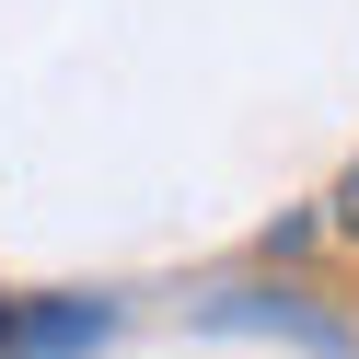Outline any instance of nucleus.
Returning <instances> with one entry per match:
<instances>
[{"label":"nucleus","mask_w":359,"mask_h":359,"mask_svg":"<svg viewBox=\"0 0 359 359\" xmlns=\"http://www.w3.org/2000/svg\"><path fill=\"white\" fill-rule=\"evenodd\" d=\"M336 232H359V174H348V186H336Z\"/></svg>","instance_id":"7ed1b4c3"},{"label":"nucleus","mask_w":359,"mask_h":359,"mask_svg":"<svg viewBox=\"0 0 359 359\" xmlns=\"http://www.w3.org/2000/svg\"><path fill=\"white\" fill-rule=\"evenodd\" d=\"M104 336H116L104 302H35V313L0 325V348H12V359H70V348H104Z\"/></svg>","instance_id":"f03ea898"},{"label":"nucleus","mask_w":359,"mask_h":359,"mask_svg":"<svg viewBox=\"0 0 359 359\" xmlns=\"http://www.w3.org/2000/svg\"><path fill=\"white\" fill-rule=\"evenodd\" d=\"M0 325H12V302H0Z\"/></svg>","instance_id":"20e7f679"},{"label":"nucleus","mask_w":359,"mask_h":359,"mask_svg":"<svg viewBox=\"0 0 359 359\" xmlns=\"http://www.w3.org/2000/svg\"><path fill=\"white\" fill-rule=\"evenodd\" d=\"M209 325H266V336H302L313 359H359V336L336 325V313H313L302 290H220V302H209Z\"/></svg>","instance_id":"f257e3e1"}]
</instances>
